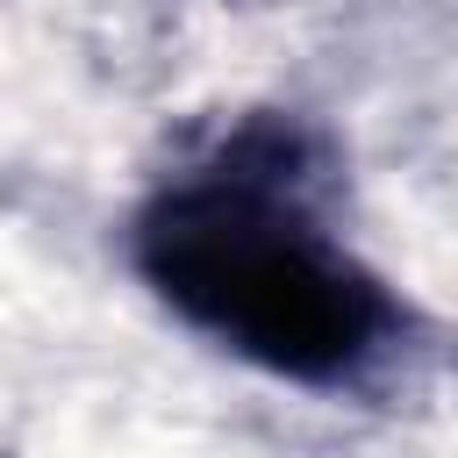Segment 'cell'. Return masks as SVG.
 <instances>
[{
  "label": "cell",
  "instance_id": "cell-1",
  "mask_svg": "<svg viewBox=\"0 0 458 458\" xmlns=\"http://www.w3.org/2000/svg\"><path fill=\"white\" fill-rule=\"evenodd\" d=\"M136 272L200 336L301 386H351L401 336L386 279L315 208V136L279 114L143 200Z\"/></svg>",
  "mask_w": 458,
  "mask_h": 458
}]
</instances>
